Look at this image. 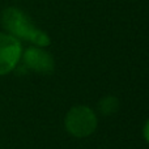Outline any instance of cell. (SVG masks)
Masks as SVG:
<instances>
[{"label":"cell","instance_id":"1","mask_svg":"<svg viewBox=\"0 0 149 149\" xmlns=\"http://www.w3.org/2000/svg\"><path fill=\"white\" fill-rule=\"evenodd\" d=\"M1 25L8 34L24 41L31 42L38 47H45L50 45V37L45 31L38 29L31 20L16 7H8L1 12Z\"/></svg>","mask_w":149,"mask_h":149},{"label":"cell","instance_id":"2","mask_svg":"<svg viewBox=\"0 0 149 149\" xmlns=\"http://www.w3.org/2000/svg\"><path fill=\"white\" fill-rule=\"evenodd\" d=\"M98 119L90 107L84 105L73 106L64 118V127L74 137H88L97 130Z\"/></svg>","mask_w":149,"mask_h":149},{"label":"cell","instance_id":"3","mask_svg":"<svg viewBox=\"0 0 149 149\" xmlns=\"http://www.w3.org/2000/svg\"><path fill=\"white\" fill-rule=\"evenodd\" d=\"M22 55V47L17 38L8 33H0V76L17 67Z\"/></svg>","mask_w":149,"mask_h":149},{"label":"cell","instance_id":"4","mask_svg":"<svg viewBox=\"0 0 149 149\" xmlns=\"http://www.w3.org/2000/svg\"><path fill=\"white\" fill-rule=\"evenodd\" d=\"M21 58L24 60V64L34 72L49 74L52 73V71L55 68L54 58L51 56L50 52L45 51L42 47H29L21 55Z\"/></svg>","mask_w":149,"mask_h":149},{"label":"cell","instance_id":"5","mask_svg":"<svg viewBox=\"0 0 149 149\" xmlns=\"http://www.w3.org/2000/svg\"><path fill=\"white\" fill-rule=\"evenodd\" d=\"M98 109L103 115H113L118 111L119 109V101L114 95H107L103 97L102 100L98 102Z\"/></svg>","mask_w":149,"mask_h":149},{"label":"cell","instance_id":"6","mask_svg":"<svg viewBox=\"0 0 149 149\" xmlns=\"http://www.w3.org/2000/svg\"><path fill=\"white\" fill-rule=\"evenodd\" d=\"M143 134H144L145 140H147V143L149 144V119H148L147 122H145V124H144V128H143Z\"/></svg>","mask_w":149,"mask_h":149}]
</instances>
